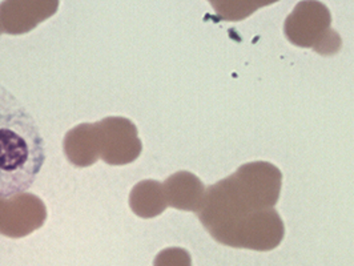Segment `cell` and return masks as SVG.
<instances>
[{"instance_id": "cell-1", "label": "cell", "mask_w": 354, "mask_h": 266, "mask_svg": "<svg viewBox=\"0 0 354 266\" xmlns=\"http://www.w3.org/2000/svg\"><path fill=\"white\" fill-rule=\"evenodd\" d=\"M198 218L225 247L269 251L283 243V220L274 208L259 209L243 195L232 176L208 188Z\"/></svg>"}, {"instance_id": "cell-2", "label": "cell", "mask_w": 354, "mask_h": 266, "mask_svg": "<svg viewBox=\"0 0 354 266\" xmlns=\"http://www.w3.org/2000/svg\"><path fill=\"white\" fill-rule=\"evenodd\" d=\"M44 160L46 145L35 119L0 84V198L27 192Z\"/></svg>"}, {"instance_id": "cell-3", "label": "cell", "mask_w": 354, "mask_h": 266, "mask_svg": "<svg viewBox=\"0 0 354 266\" xmlns=\"http://www.w3.org/2000/svg\"><path fill=\"white\" fill-rule=\"evenodd\" d=\"M232 178L241 193L259 209H272L281 192V171L266 161H254L241 165Z\"/></svg>"}, {"instance_id": "cell-4", "label": "cell", "mask_w": 354, "mask_h": 266, "mask_svg": "<svg viewBox=\"0 0 354 266\" xmlns=\"http://www.w3.org/2000/svg\"><path fill=\"white\" fill-rule=\"evenodd\" d=\"M332 17L328 7L319 1H300L285 20L286 39L301 48H317L332 31Z\"/></svg>"}, {"instance_id": "cell-5", "label": "cell", "mask_w": 354, "mask_h": 266, "mask_svg": "<svg viewBox=\"0 0 354 266\" xmlns=\"http://www.w3.org/2000/svg\"><path fill=\"white\" fill-rule=\"evenodd\" d=\"M169 205L183 211L200 212L207 191L198 178L188 172H178L167 181Z\"/></svg>"}, {"instance_id": "cell-6", "label": "cell", "mask_w": 354, "mask_h": 266, "mask_svg": "<svg viewBox=\"0 0 354 266\" xmlns=\"http://www.w3.org/2000/svg\"><path fill=\"white\" fill-rule=\"evenodd\" d=\"M216 12L225 20H241L253 14L256 10L266 7L269 3L256 1H212L211 3Z\"/></svg>"}, {"instance_id": "cell-7", "label": "cell", "mask_w": 354, "mask_h": 266, "mask_svg": "<svg viewBox=\"0 0 354 266\" xmlns=\"http://www.w3.org/2000/svg\"><path fill=\"white\" fill-rule=\"evenodd\" d=\"M155 266H192V261L187 250L169 248L159 253L155 260Z\"/></svg>"}]
</instances>
